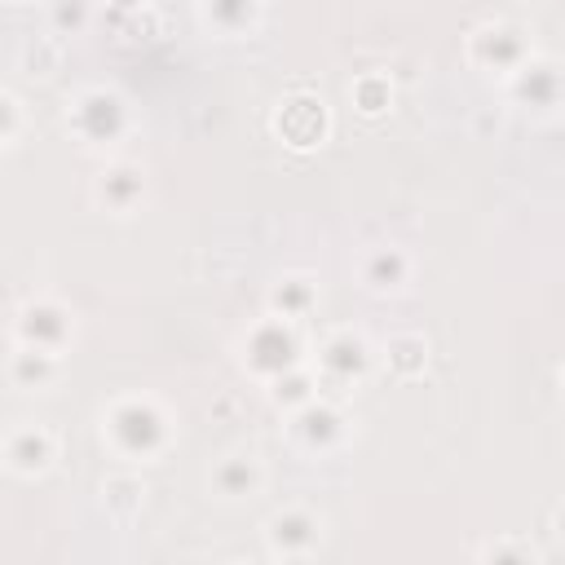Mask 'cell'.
<instances>
[{"mask_svg": "<svg viewBox=\"0 0 565 565\" xmlns=\"http://www.w3.org/2000/svg\"><path fill=\"white\" fill-rule=\"evenodd\" d=\"M102 499H106V508H110L115 516H132V512L146 503V486H141V477L119 472V477L102 481Z\"/></svg>", "mask_w": 565, "mask_h": 565, "instance_id": "obj_20", "label": "cell"}, {"mask_svg": "<svg viewBox=\"0 0 565 565\" xmlns=\"http://www.w3.org/2000/svg\"><path fill=\"white\" fill-rule=\"evenodd\" d=\"M49 13H53L57 35H75L79 26H88V18H93V0H53Z\"/></svg>", "mask_w": 565, "mask_h": 565, "instance_id": "obj_21", "label": "cell"}, {"mask_svg": "<svg viewBox=\"0 0 565 565\" xmlns=\"http://www.w3.org/2000/svg\"><path fill=\"white\" fill-rule=\"evenodd\" d=\"M411 269H415L411 256H406L402 247L384 243V247H371V252L362 256L358 278H362L366 291H375V296H393V291H402V287L411 282Z\"/></svg>", "mask_w": 565, "mask_h": 565, "instance_id": "obj_12", "label": "cell"}, {"mask_svg": "<svg viewBox=\"0 0 565 565\" xmlns=\"http://www.w3.org/2000/svg\"><path fill=\"white\" fill-rule=\"evenodd\" d=\"M291 415V424H287V433H291V441L300 446V450H309V455H327V450H335L340 441H344V433H349V419H344V411L335 406V402H327V397H309V402H300L296 411H287Z\"/></svg>", "mask_w": 565, "mask_h": 565, "instance_id": "obj_7", "label": "cell"}, {"mask_svg": "<svg viewBox=\"0 0 565 565\" xmlns=\"http://www.w3.org/2000/svg\"><path fill=\"white\" fill-rule=\"evenodd\" d=\"M353 102H358V110H366V115H375V110H384L388 106V97H393V88H388V79H380V75H366V79H358L353 88Z\"/></svg>", "mask_w": 565, "mask_h": 565, "instance_id": "obj_22", "label": "cell"}, {"mask_svg": "<svg viewBox=\"0 0 565 565\" xmlns=\"http://www.w3.org/2000/svg\"><path fill=\"white\" fill-rule=\"evenodd\" d=\"M110 4H115V9H124V13H128V9H146V4H150V0H110Z\"/></svg>", "mask_w": 565, "mask_h": 565, "instance_id": "obj_24", "label": "cell"}, {"mask_svg": "<svg viewBox=\"0 0 565 565\" xmlns=\"http://www.w3.org/2000/svg\"><path fill=\"white\" fill-rule=\"evenodd\" d=\"M318 543H322V516L309 512V508H300V503H291V508H282V512H274L265 521V547H269V556L305 561L309 552H318Z\"/></svg>", "mask_w": 565, "mask_h": 565, "instance_id": "obj_8", "label": "cell"}, {"mask_svg": "<svg viewBox=\"0 0 565 565\" xmlns=\"http://www.w3.org/2000/svg\"><path fill=\"white\" fill-rule=\"evenodd\" d=\"M371 366H375V349H371V340H366L362 331H353V327L327 331V335L318 340V349H313V362H309L313 380L327 384V388H349V384L366 380Z\"/></svg>", "mask_w": 565, "mask_h": 565, "instance_id": "obj_4", "label": "cell"}, {"mask_svg": "<svg viewBox=\"0 0 565 565\" xmlns=\"http://www.w3.org/2000/svg\"><path fill=\"white\" fill-rule=\"evenodd\" d=\"M322 128H327L322 102H313V97H291V102H282V110H278V132H282L291 146H313V141L322 137Z\"/></svg>", "mask_w": 565, "mask_h": 565, "instance_id": "obj_17", "label": "cell"}, {"mask_svg": "<svg viewBox=\"0 0 565 565\" xmlns=\"http://www.w3.org/2000/svg\"><path fill=\"white\" fill-rule=\"evenodd\" d=\"M313 393H318V380H313V371H309L305 362L269 380V397H274L278 406H287V411H296V406H300V402H309Z\"/></svg>", "mask_w": 565, "mask_h": 565, "instance_id": "obj_18", "label": "cell"}, {"mask_svg": "<svg viewBox=\"0 0 565 565\" xmlns=\"http://www.w3.org/2000/svg\"><path fill=\"white\" fill-rule=\"evenodd\" d=\"M508 93H512V102L530 106L534 115H552L556 102H561V66H556L552 57L530 53V57L508 75Z\"/></svg>", "mask_w": 565, "mask_h": 565, "instance_id": "obj_11", "label": "cell"}, {"mask_svg": "<svg viewBox=\"0 0 565 565\" xmlns=\"http://www.w3.org/2000/svg\"><path fill=\"white\" fill-rule=\"evenodd\" d=\"M9 380L26 393H44L62 380V353L35 349V344H13L9 353Z\"/></svg>", "mask_w": 565, "mask_h": 565, "instance_id": "obj_13", "label": "cell"}, {"mask_svg": "<svg viewBox=\"0 0 565 565\" xmlns=\"http://www.w3.org/2000/svg\"><path fill=\"white\" fill-rule=\"evenodd\" d=\"M97 428H102V441L110 446V455L124 463H154L177 441V424H172L168 406L150 393L115 397L110 406H102Z\"/></svg>", "mask_w": 565, "mask_h": 565, "instance_id": "obj_1", "label": "cell"}, {"mask_svg": "<svg viewBox=\"0 0 565 565\" xmlns=\"http://www.w3.org/2000/svg\"><path fill=\"white\" fill-rule=\"evenodd\" d=\"M265 0H199V18L221 40H238L260 22Z\"/></svg>", "mask_w": 565, "mask_h": 565, "instance_id": "obj_14", "label": "cell"}, {"mask_svg": "<svg viewBox=\"0 0 565 565\" xmlns=\"http://www.w3.org/2000/svg\"><path fill=\"white\" fill-rule=\"evenodd\" d=\"M530 53H534V44H530L525 26H516L508 18H490V22H477L468 31V62L481 66V71H490V75L499 71L508 79Z\"/></svg>", "mask_w": 565, "mask_h": 565, "instance_id": "obj_5", "label": "cell"}, {"mask_svg": "<svg viewBox=\"0 0 565 565\" xmlns=\"http://www.w3.org/2000/svg\"><path fill=\"white\" fill-rule=\"evenodd\" d=\"M66 128L75 132L79 146L88 150H106V146H119L132 128V110L124 102L119 88H106V84H88L79 88L71 102H66Z\"/></svg>", "mask_w": 565, "mask_h": 565, "instance_id": "obj_2", "label": "cell"}, {"mask_svg": "<svg viewBox=\"0 0 565 565\" xmlns=\"http://www.w3.org/2000/svg\"><path fill=\"white\" fill-rule=\"evenodd\" d=\"M212 490L221 494V499H252V494H260V486H265V468H260V459L256 455H225L216 468H212Z\"/></svg>", "mask_w": 565, "mask_h": 565, "instance_id": "obj_15", "label": "cell"}, {"mask_svg": "<svg viewBox=\"0 0 565 565\" xmlns=\"http://www.w3.org/2000/svg\"><path fill=\"white\" fill-rule=\"evenodd\" d=\"M296 327H300V322H287V318H278V313L260 318V322L243 335V366H247L252 375H260L265 384H269L274 375H282V371L300 366V362H305V344H300V331H296Z\"/></svg>", "mask_w": 565, "mask_h": 565, "instance_id": "obj_3", "label": "cell"}, {"mask_svg": "<svg viewBox=\"0 0 565 565\" xmlns=\"http://www.w3.org/2000/svg\"><path fill=\"white\" fill-rule=\"evenodd\" d=\"M424 362H428V344L419 340V335H393L388 344H384V366L393 371V375H419L424 371Z\"/></svg>", "mask_w": 565, "mask_h": 565, "instance_id": "obj_19", "label": "cell"}, {"mask_svg": "<svg viewBox=\"0 0 565 565\" xmlns=\"http://www.w3.org/2000/svg\"><path fill=\"white\" fill-rule=\"evenodd\" d=\"M318 305V287L309 274H282L274 287H269V313L287 318V322H305Z\"/></svg>", "mask_w": 565, "mask_h": 565, "instance_id": "obj_16", "label": "cell"}, {"mask_svg": "<svg viewBox=\"0 0 565 565\" xmlns=\"http://www.w3.org/2000/svg\"><path fill=\"white\" fill-rule=\"evenodd\" d=\"M146 199V168L132 159H110L97 177H93V203L110 216H128L137 212V203Z\"/></svg>", "mask_w": 565, "mask_h": 565, "instance_id": "obj_10", "label": "cell"}, {"mask_svg": "<svg viewBox=\"0 0 565 565\" xmlns=\"http://www.w3.org/2000/svg\"><path fill=\"white\" fill-rule=\"evenodd\" d=\"M18 4H31V0H18Z\"/></svg>", "mask_w": 565, "mask_h": 565, "instance_id": "obj_25", "label": "cell"}, {"mask_svg": "<svg viewBox=\"0 0 565 565\" xmlns=\"http://www.w3.org/2000/svg\"><path fill=\"white\" fill-rule=\"evenodd\" d=\"M0 459L4 468H13L18 477H40L53 468L57 459V437L44 424H13L0 437Z\"/></svg>", "mask_w": 565, "mask_h": 565, "instance_id": "obj_9", "label": "cell"}, {"mask_svg": "<svg viewBox=\"0 0 565 565\" xmlns=\"http://www.w3.org/2000/svg\"><path fill=\"white\" fill-rule=\"evenodd\" d=\"M22 124H26V115H22V102H18L9 88H0V150L18 141Z\"/></svg>", "mask_w": 565, "mask_h": 565, "instance_id": "obj_23", "label": "cell"}, {"mask_svg": "<svg viewBox=\"0 0 565 565\" xmlns=\"http://www.w3.org/2000/svg\"><path fill=\"white\" fill-rule=\"evenodd\" d=\"M13 344H35L49 353H62L75 344V309H66L53 296H35L13 313Z\"/></svg>", "mask_w": 565, "mask_h": 565, "instance_id": "obj_6", "label": "cell"}]
</instances>
